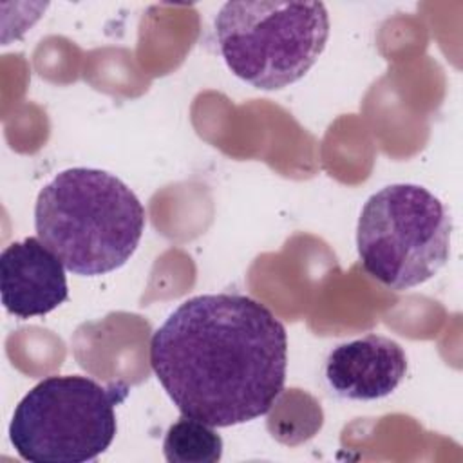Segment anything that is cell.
<instances>
[{
    "mask_svg": "<svg viewBox=\"0 0 463 463\" xmlns=\"http://www.w3.org/2000/svg\"><path fill=\"white\" fill-rule=\"evenodd\" d=\"M63 262L38 239L25 237L0 255V293L7 313L43 317L69 297Z\"/></svg>",
    "mask_w": 463,
    "mask_h": 463,
    "instance_id": "obj_6",
    "label": "cell"
},
{
    "mask_svg": "<svg viewBox=\"0 0 463 463\" xmlns=\"http://www.w3.org/2000/svg\"><path fill=\"white\" fill-rule=\"evenodd\" d=\"M150 365L183 416L212 427L246 423L284 391L286 327L251 297L197 295L154 331Z\"/></svg>",
    "mask_w": 463,
    "mask_h": 463,
    "instance_id": "obj_1",
    "label": "cell"
},
{
    "mask_svg": "<svg viewBox=\"0 0 463 463\" xmlns=\"http://www.w3.org/2000/svg\"><path fill=\"white\" fill-rule=\"evenodd\" d=\"M128 394L125 382L101 385L80 374L43 378L13 412L11 445L34 463L92 461L114 441L116 407Z\"/></svg>",
    "mask_w": 463,
    "mask_h": 463,
    "instance_id": "obj_4",
    "label": "cell"
},
{
    "mask_svg": "<svg viewBox=\"0 0 463 463\" xmlns=\"http://www.w3.org/2000/svg\"><path fill=\"white\" fill-rule=\"evenodd\" d=\"M219 52L242 81L284 89L317 63L329 38V14L322 2L233 0L215 16Z\"/></svg>",
    "mask_w": 463,
    "mask_h": 463,
    "instance_id": "obj_3",
    "label": "cell"
},
{
    "mask_svg": "<svg viewBox=\"0 0 463 463\" xmlns=\"http://www.w3.org/2000/svg\"><path fill=\"white\" fill-rule=\"evenodd\" d=\"M324 371L336 396L371 402L396 391L407 373V356L398 342L371 333L331 349Z\"/></svg>",
    "mask_w": 463,
    "mask_h": 463,
    "instance_id": "obj_7",
    "label": "cell"
},
{
    "mask_svg": "<svg viewBox=\"0 0 463 463\" xmlns=\"http://www.w3.org/2000/svg\"><path fill=\"white\" fill-rule=\"evenodd\" d=\"M452 217L427 188L396 183L374 192L362 206L356 250L367 275L405 291L432 279L450 255Z\"/></svg>",
    "mask_w": 463,
    "mask_h": 463,
    "instance_id": "obj_5",
    "label": "cell"
},
{
    "mask_svg": "<svg viewBox=\"0 0 463 463\" xmlns=\"http://www.w3.org/2000/svg\"><path fill=\"white\" fill-rule=\"evenodd\" d=\"M145 208L116 175L98 168H67L38 194V239L81 277L110 273L134 255L145 232Z\"/></svg>",
    "mask_w": 463,
    "mask_h": 463,
    "instance_id": "obj_2",
    "label": "cell"
},
{
    "mask_svg": "<svg viewBox=\"0 0 463 463\" xmlns=\"http://www.w3.org/2000/svg\"><path fill=\"white\" fill-rule=\"evenodd\" d=\"M163 454L170 463H217L222 458V438L212 425L183 416L168 427Z\"/></svg>",
    "mask_w": 463,
    "mask_h": 463,
    "instance_id": "obj_8",
    "label": "cell"
}]
</instances>
